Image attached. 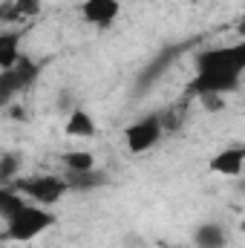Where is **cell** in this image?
<instances>
[{
  "label": "cell",
  "mask_w": 245,
  "mask_h": 248,
  "mask_svg": "<svg viewBox=\"0 0 245 248\" xmlns=\"http://www.w3.org/2000/svg\"><path fill=\"white\" fill-rule=\"evenodd\" d=\"M196 75L187 81V95H228L240 90L245 72V44H228V46H211L196 52Z\"/></svg>",
  "instance_id": "cell-1"
},
{
  "label": "cell",
  "mask_w": 245,
  "mask_h": 248,
  "mask_svg": "<svg viewBox=\"0 0 245 248\" xmlns=\"http://www.w3.org/2000/svg\"><path fill=\"white\" fill-rule=\"evenodd\" d=\"M3 222H6V237H9V240H15V243H32V240H38L41 234H46L49 228H55L58 217L52 214V208L23 202L12 217H6Z\"/></svg>",
  "instance_id": "cell-2"
},
{
  "label": "cell",
  "mask_w": 245,
  "mask_h": 248,
  "mask_svg": "<svg viewBox=\"0 0 245 248\" xmlns=\"http://www.w3.org/2000/svg\"><path fill=\"white\" fill-rule=\"evenodd\" d=\"M12 187L32 205H44V208H52L55 202H61L63 196L69 193V187L63 182V176L58 173H35V176H23V179H15Z\"/></svg>",
  "instance_id": "cell-3"
},
{
  "label": "cell",
  "mask_w": 245,
  "mask_h": 248,
  "mask_svg": "<svg viewBox=\"0 0 245 248\" xmlns=\"http://www.w3.org/2000/svg\"><path fill=\"white\" fill-rule=\"evenodd\" d=\"M41 75V63L32 61L29 55H20L9 69H0V107L23 95Z\"/></svg>",
  "instance_id": "cell-4"
},
{
  "label": "cell",
  "mask_w": 245,
  "mask_h": 248,
  "mask_svg": "<svg viewBox=\"0 0 245 248\" xmlns=\"http://www.w3.org/2000/svg\"><path fill=\"white\" fill-rule=\"evenodd\" d=\"M162 136H165V127H162L159 113H150V116H144V119H138V122H133L127 127L124 141H127V150L130 153L141 156V153L153 150L162 141Z\"/></svg>",
  "instance_id": "cell-5"
},
{
  "label": "cell",
  "mask_w": 245,
  "mask_h": 248,
  "mask_svg": "<svg viewBox=\"0 0 245 248\" xmlns=\"http://www.w3.org/2000/svg\"><path fill=\"white\" fill-rule=\"evenodd\" d=\"M122 15V3L119 0H84L81 3V17L95 26V29H107L119 20Z\"/></svg>",
  "instance_id": "cell-6"
},
{
  "label": "cell",
  "mask_w": 245,
  "mask_h": 248,
  "mask_svg": "<svg viewBox=\"0 0 245 248\" xmlns=\"http://www.w3.org/2000/svg\"><path fill=\"white\" fill-rule=\"evenodd\" d=\"M243 168H245V147L243 144L222 147V150L211 159V170H214L216 176H225V179L243 176Z\"/></svg>",
  "instance_id": "cell-7"
},
{
  "label": "cell",
  "mask_w": 245,
  "mask_h": 248,
  "mask_svg": "<svg viewBox=\"0 0 245 248\" xmlns=\"http://www.w3.org/2000/svg\"><path fill=\"white\" fill-rule=\"evenodd\" d=\"M231 231L222 222H202L193 231V246L196 248H228Z\"/></svg>",
  "instance_id": "cell-8"
},
{
  "label": "cell",
  "mask_w": 245,
  "mask_h": 248,
  "mask_svg": "<svg viewBox=\"0 0 245 248\" xmlns=\"http://www.w3.org/2000/svg\"><path fill=\"white\" fill-rule=\"evenodd\" d=\"M95 119L84 110V107H78V110H72L69 113V119L63 124V133L69 136V139H92L95 136Z\"/></svg>",
  "instance_id": "cell-9"
},
{
  "label": "cell",
  "mask_w": 245,
  "mask_h": 248,
  "mask_svg": "<svg viewBox=\"0 0 245 248\" xmlns=\"http://www.w3.org/2000/svg\"><path fill=\"white\" fill-rule=\"evenodd\" d=\"M20 44H23V32H17V29H3L0 32V69H9L23 55Z\"/></svg>",
  "instance_id": "cell-10"
},
{
  "label": "cell",
  "mask_w": 245,
  "mask_h": 248,
  "mask_svg": "<svg viewBox=\"0 0 245 248\" xmlns=\"http://www.w3.org/2000/svg\"><path fill=\"white\" fill-rule=\"evenodd\" d=\"M63 182L69 190H95V187H101L107 182V176L104 173H98L95 168L92 170H78V173H63Z\"/></svg>",
  "instance_id": "cell-11"
},
{
  "label": "cell",
  "mask_w": 245,
  "mask_h": 248,
  "mask_svg": "<svg viewBox=\"0 0 245 248\" xmlns=\"http://www.w3.org/2000/svg\"><path fill=\"white\" fill-rule=\"evenodd\" d=\"M61 165H63V173H78V170H92L95 168V156L84 147L78 150H66L61 153Z\"/></svg>",
  "instance_id": "cell-12"
},
{
  "label": "cell",
  "mask_w": 245,
  "mask_h": 248,
  "mask_svg": "<svg viewBox=\"0 0 245 248\" xmlns=\"http://www.w3.org/2000/svg\"><path fill=\"white\" fill-rule=\"evenodd\" d=\"M176 58H179V49H173V46H170L162 58H156V61H153L147 69H144V72H141V84H138V87H141V90H144V87H150V84L159 78V72H165V69L176 61Z\"/></svg>",
  "instance_id": "cell-13"
},
{
  "label": "cell",
  "mask_w": 245,
  "mask_h": 248,
  "mask_svg": "<svg viewBox=\"0 0 245 248\" xmlns=\"http://www.w3.org/2000/svg\"><path fill=\"white\" fill-rule=\"evenodd\" d=\"M20 170V156L17 153H0V182H15Z\"/></svg>",
  "instance_id": "cell-14"
},
{
  "label": "cell",
  "mask_w": 245,
  "mask_h": 248,
  "mask_svg": "<svg viewBox=\"0 0 245 248\" xmlns=\"http://www.w3.org/2000/svg\"><path fill=\"white\" fill-rule=\"evenodd\" d=\"M15 9H17V17H35L41 12V0H15Z\"/></svg>",
  "instance_id": "cell-15"
},
{
  "label": "cell",
  "mask_w": 245,
  "mask_h": 248,
  "mask_svg": "<svg viewBox=\"0 0 245 248\" xmlns=\"http://www.w3.org/2000/svg\"><path fill=\"white\" fill-rule=\"evenodd\" d=\"M0 20L6 23V26H15L20 17H17V9H15V0H3L0 3Z\"/></svg>",
  "instance_id": "cell-16"
},
{
  "label": "cell",
  "mask_w": 245,
  "mask_h": 248,
  "mask_svg": "<svg viewBox=\"0 0 245 248\" xmlns=\"http://www.w3.org/2000/svg\"><path fill=\"white\" fill-rule=\"evenodd\" d=\"M199 104L214 113V110H222L225 107V95H199Z\"/></svg>",
  "instance_id": "cell-17"
},
{
  "label": "cell",
  "mask_w": 245,
  "mask_h": 248,
  "mask_svg": "<svg viewBox=\"0 0 245 248\" xmlns=\"http://www.w3.org/2000/svg\"><path fill=\"white\" fill-rule=\"evenodd\" d=\"M0 219H3V187H0Z\"/></svg>",
  "instance_id": "cell-18"
}]
</instances>
